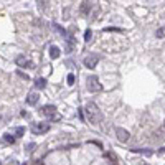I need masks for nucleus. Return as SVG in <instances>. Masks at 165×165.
<instances>
[{"mask_svg": "<svg viewBox=\"0 0 165 165\" xmlns=\"http://www.w3.org/2000/svg\"><path fill=\"white\" fill-rule=\"evenodd\" d=\"M84 111H86L88 121H89L91 124H97V122L102 119V112L99 111V108H97L94 102H88V104L84 106Z\"/></svg>", "mask_w": 165, "mask_h": 165, "instance_id": "obj_1", "label": "nucleus"}, {"mask_svg": "<svg viewBox=\"0 0 165 165\" xmlns=\"http://www.w3.org/2000/svg\"><path fill=\"white\" fill-rule=\"evenodd\" d=\"M30 130H32V134H35V136H40V134H45V132L50 130V124H48V122H33Z\"/></svg>", "mask_w": 165, "mask_h": 165, "instance_id": "obj_2", "label": "nucleus"}, {"mask_svg": "<svg viewBox=\"0 0 165 165\" xmlns=\"http://www.w3.org/2000/svg\"><path fill=\"white\" fill-rule=\"evenodd\" d=\"M88 89L91 91V93H99L101 89H102V84L99 82V79H97V76H88V82H86Z\"/></svg>", "mask_w": 165, "mask_h": 165, "instance_id": "obj_3", "label": "nucleus"}, {"mask_svg": "<svg viewBox=\"0 0 165 165\" xmlns=\"http://www.w3.org/2000/svg\"><path fill=\"white\" fill-rule=\"evenodd\" d=\"M99 60H101L99 55L91 53V55H88V56L84 58V66H86L88 69H94V68H96V65L99 63Z\"/></svg>", "mask_w": 165, "mask_h": 165, "instance_id": "obj_4", "label": "nucleus"}, {"mask_svg": "<svg viewBox=\"0 0 165 165\" xmlns=\"http://www.w3.org/2000/svg\"><path fill=\"white\" fill-rule=\"evenodd\" d=\"M116 137H117L119 142H127L130 134H129V130L122 129V127H116Z\"/></svg>", "mask_w": 165, "mask_h": 165, "instance_id": "obj_5", "label": "nucleus"}, {"mask_svg": "<svg viewBox=\"0 0 165 165\" xmlns=\"http://www.w3.org/2000/svg\"><path fill=\"white\" fill-rule=\"evenodd\" d=\"M40 112H41L43 116L53 117V116H56V106H53V104H46V106H43V108L40 109Z\"/></svg>", "mask_w": 165, "mask_h": 165, "instance_id": "obj_6", "label": "nucleus"}, {"mask_svg": "<svg viewBox=\"0 0 165 165\" xmlns=\"http://www.w3.org/2000/svg\"><path fill=\"white\" fill-rule=\"evenodd\" d=\"M17 65H18V66H23V68H32L33 63H32L30 60H27L25 56H18V58H17Z\"/></svg>", "mask_w": 165, "mask_h": 165, "instance_id": "obj_7", "label": "nucleus"}, {"mask_svg": "<svg viewBox=\"0 0 165 165\" xmlns=\"http://www.w3.org/2000/svg\"><path fill=\"white\" fill-rule=\"evenodd\" d=\"M38 101H40V94L38 93H30L28 97H27V102H28L30 106H35Z\"/></svg>", "mask_w": 165, "mask_h": 165, "instance_id": "obj_8", "label": "nucleus"}, {"mask_svg": "<svg viewBox=\"0 0 165 165\" xmlns=\"http://www.w3.org/2000/svg\"><path fill=\"white\" fill-rule=\"evenodd\" d=\"M48 53H50V56L53 58V60H56V58H60L61 51H60V48H58V46L51 45V46H50V50H48Z\"/></svg>", "mask_w": 165, "mask_h": 165, "instance_id": "obj_9", "label": "nucleus"}, {"mask_svg": "<svg viewBox=\"0 0 165 165\" xmlns=\"http://www.w3.org/2000/svg\"><path fill=\"white\" fill-rule=\"evenodd\" d=\"M2 144H15V136H12L10 132L4 134V137H2Z\"/></svg>", "mask_w": 165, "mask_h": 165, "instance_id": "obj_10", "label": "nucleus"}, {"mask_svg": "<svg viewBox=\"0 0 165 165\" xmlns=\"http://www.w3.org/2000/svg\"><path fill=\"white\" fill-rule=\"evenodd\" d=\"M35 88H36V89H45V88H46V79H45V78L35 79Z\"/></svg>", "mask_w": 165, "mask_h": 165, "instance_id": "obj_11", "label": "nucleus"}, {"mask_svg": "<svg viewBox=\"0 0 165 165\" xmlns=\"http://www.w3.org/2000/svg\"><path fill=\"white\" fill-rule=\"evenodd\" d=\"M132 152H136V154H142V155H147V157L154 155V150H142V149H132Z\"/></svg>", "mask_w": 165, "mask_h": 165, "instance_id": "obj_12", "label": "nucleus"}, {"mask_svg": "<svg viewBox=\"0 0 165 165\" xmlns=\"http://www.w3.org/2000/svg\"><path fill=\"white\" fill-rule=\"evenodd\" d=\"M13 132H15V139H17V137H23V134H25V127H22V126L15 127Z\"/></svg>", "mask_w": 165, "mask_h": 165, "instance_id": "obj_13", "label": "nucleus"}, {"mask_svg": "<svg viewBox=\"0 0 165 165\" xmlns=\"http://www.w3.org/2000/svg\"><path fill=\"white\" fill-rule=\"evenodd\" d=\"M91 10V5L88 4V2H82V5H81V13L82 15H88V12Z\"/></svg>", "mask_w": 165, "mask_h": 165, "instance_id": "obj_14", "label": "nucleus"}, {"mask_svg": "<svg viewBox=\"0 0 165 165\" xmlns=\"http://www.w3.org/2000/svg\"><path fill=\"white\" fill-rule=\"evenodd\" d=\"M155 36H157V38H165V27L158 28L157 32H155Z\"/></svg>", "mask_w": 165, "mask_h": 165, "instance_id": "obj_15", "label": "nucleus"}, {"mask_svg": "<svg viewBox=\"0 0 165 165\" xmlns=\"http://www.w3.org/2000/svg\"><path fill=\"white\" fill-rule=\"evenodd\" d=\"M53 27H55V28H56V32L60 33V35H63V36H66V35H68V33H66V30H65V28H61V27L58 25V23H55Z\"/></svg>", "mask_w": 165, "mask_h": 165, "instance_id": "obj_16", "label": "nucleus"}, {"mask_svg": "<svg viewBox=\"0 0 165 165\" xmlns=\"http://www.w3.org/2000/svg\"><path fill=\"white\" fill-rule=\"evenodd\" d=\"M91 36H93V32H91V30L88 28V30H86V33H84V41H89Z\"/></svg>", "mask_w": 165, "mask_h": 165, "instance_id": "obj_17", "label": "nucleus"}, {"mask_svg": "<svg viewBox=\"0 0 165 165\" xmlns=\"http://www.w3.org/2000/svg\"><path fill=\"white\" fill-rule=\"evenodd\" d=\"M66 79H68V84H69V86H73V84H74V74H73V73H69Z\"/></svg>", "mask_w": 165, "mask_h": 165, "instance_id": "obj_18", "label": "nucleus"}, {"mask_svg": "<svg viewBox=\"0 0 165 165\" xmlns=\"http://www.w3.org/2000/svg\"><path fill=\"white\" fill-rule=\"evenodd\" d=\"M104 32H122V30L117 28V27H116V28L114 27H108V28H104Z\"/></svg>", "mask_w": 165, "mask_h": 165, "instance_id": "obj_19", "label": "nucleus"}, {"mask_svg": "<svg viewBox=\"0 0 165 165\" xmlns=\"http://www.w3.org/2000/svg\"><path fill=\"white\" fill-rule=\"evenodd\" d=\"M65 65H66V66H69V68H73V69L76 68V65H74V63H73V61H66Z\"/></svg>", "mask_w": 165, "mask_h": 165, "instance_id": "obj_20", "label": "nucleus"}, {"mask_svg": "<svg viewBox=\"0 0 165 165\" xmlns=\"http://www.w3.org/2000/svg\"><path fill=\"white\" fill-rule=\"evenodd\" d=\"M33 147H35V144H28V147H27V152L30 154V152L33 150Z\"/></svg>", "mask_w": 165, "mask_h": 165, "instance_id": "obj_21", "label": "nucleus"}, {"mask_svg": "<svg viewBox=\"0 0 165 165\" xmlns=\"http://www.w3.org/2000/svg\"><path fill=\"white\" fill-rule=\"evenodd\" d=\"M158 155H162V154H165V147H162V149H158V152H157Z\"/></svg>", "mask_w": 165, "mask_h": 165, "instance_id": "obj_22", "label": "nucleus"}, {"mask_svg": "<svg viewBox=\"0 0 165 165\" xmlns=\"http://www.w3.org/2000/svg\"><path fill=\"white\" fill-rule=\"evenodd\" d=\"M140 165H147V164H140Z\"/></svg>", "mask_w": 165, "mask_h": 165, "instance_id": "obj_23", "label": "nucleus"}, {"mask_svg": "<svg viewBox=\"0 0 165 165\" xmlns=\"http://www.w3.org/2000/svg\"><path fill=\"white\" fill-rule=\"evenodd\" d=\"M164 127H165V122H164Z\"/></svg>", "mask_w": 165, "mask_h": 165, "instance_id": "obj_24", "label": "nucleus"}, {"mask_svg": "<svg viewBox=\"0 0 165 165\" xmlns=\"http://www.w3.org/2000/svg\"><path fill=\"white\" fill-rule=\"evenodd\" d=\"M0 121H2V117H0Z\"/></svg>", "mask_w": 165, "mask_h": 165, "instance_id": "obj_25", "label": "nucleus"}, {"mask_svg": "<svg viewBox=\"0 0 165 165\" xmlns=\"http://www.w3.org/2000/svg\"><path fill=\"white\" fill-rule=\"evenodd\" d=\"M0 165H2V164H0Z\"/></svg>", "mask_w": 165, "mask_h": 165, "instance_id": "obj_26", "label": "nucleus"}]
</instances>
